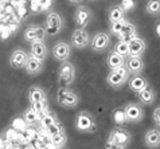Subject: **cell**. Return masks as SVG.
Here are the masks:
<instances>
[{
	"mask_svg": "<svg viewBox=\"0 0 160 149\" xmlns=\"http://www.w3.org/2000/svg\"><path fill=\"white\" fill-rule=\"evenodd\" d=\"M132 142V133L122 126H113L109 132L108 140L105 142V148L110 149H124L128 148Z\"/></svg>",
	"mask_w": 160,
	"mask_h": 149,
	"instance_id": "cell-1",
	"label": "cell"
},
{
	"mask_svg": "<svg viewBox=\"0 0 160 149\" xmlns=\"http://www.w3.org/2000/svg\"><path fill=\"white\" fill-rule=\"evenodd\" d=\"M74 128L79 133H94L97 132V122L96 118L92 113L88 110H81L77 113V116L74 117Z\"/></svg>",
	"mask_w": 160,
	"mask_h": 149,
	"instance_id": "cell-2",
	"label": "cell"
},
{
	"mask_svg": "<svg viewBox=\"0 0 160 149\" xmlns=\"http://www.w3.org/2000/svg\"><path fill=\"white\" fill-rule=\"evenodd\" d=\"M57 101H58L59 106L63 109H75L79 105V95L77 91H74L70 87L61 86L57 93Z\"/></svg>",
	"mask_w": 160,
	"mask_h": 149,
	"instance_id": "cell-3",
	"label": "cell"
},
{
	"mask_svg": "<svg viewBox=\"0 0 160 149\" xmlns=\"http://www.w3.org/2000/svg\"><path fill=\"white\" fill-rule=\"evenodd\" d=\"M131 77V73L128 71L125 66H121L116 70H109V74L106 75V83L113 90H120L128 82Z\"/></svg>",
	"mask_w": 160,
	"mask_h": 149,
	"instance_id": "cell-4",
	"label": "cell"
},
{
	"mask_svg": "<svg viewBox=\"0 0 160 149\" xmlns=\"http://www.w3.org/2000/svg\"><path fill=\"white\" fill-rule=\"evenodd\" d=\"M75 75H77V70L75 66L70 62V60H66V62H62L59 70H58V83L59 86L63 87H70L75 81Z\"/></svg>",
	"mask_w": 160,
	"mask_h": 149,
	"instance_id": "cell-5",
	"label": "cell"
},
{
	"mask_svg": "<svg viewBox=\"0 0 160 149\" xmlns=\"http://www.w3.org/2000/svg\"><path fill=\"white\" fill-rule=\"evenodd\" d=\"M125 113V118L128 124H140L144 120L145 112H144V105L140 102H128L122 108Z\"/></svg>",
	"mask_w": 160,
	"mask_h": 149,
	"instance_id": "cell-6",
	"label": "cell"
},
{
	"mask_svg": "<svg viewBox=\"0 0 160 149\" xmlns=\"http://www.w3.org/2000/svg\"><path fill=\"white\" fill-rule=\"evenodd\" d=\"M90 34L86 28H79L77 27L72 34V38H70V45H72L73 49L77 50H85L90 46Z\"/></svg>",
	"mask_w": 160,
	"mask_h": 149,
	"instance_id": "cell-7",
	"label": "cell"
},
{
	"mask_svg": "<svg viewBox=\"0 0 160 149\" xmlns=\"http://www.w3.org/2000/svg\"><path fill=\"white\" fill-rule=\"evenodd\" d=\"M110 42H112V35L105 31H98L93 35L90 41V47L92 51L94 52H102L109 47Z\"/></svg>",
	"mask_w": 160,
	"mask_h": 149,
	"instance_id": "cell-8",
	"label": "cell"
},
{
	"mask_svg": "<svg viewBox=\"0 0 160 149\" xmlns=\"http://www.w3.org/2000/svg\"><path fill=\"white\" fill-rule=\"evenodd\" d=\"M93 19V12L88 6H83V4H79L77 6L74 11V22L75 26L79 28H86L89 23Z\"/></svg>",
	"mask_w": 160,
	"mask_h": 149,
	"instance_id": "cell-9",
	"label": "cell"
},
{
	"mask_svg": "<svg viewBox=\"0 0 160 149\" xmlns=\"http://www.w3.org/2000/svg\"><path fill=\"white\" fill-rule=\"evenodd\" d=\"M72 45L65 41H59L57 42L54 46H52L51 49V55L52 58L57 59L58 62H66V60L70 59V56H72Z\"/></svg>",
	"mask_w": 160,
	"mask_h": 149,
	"instance_id": "cell-10",
	"label": "cell"
},
{
	"mask_svg": "<svg viewBox=\"0 0 160 149\" xmlns=\"http://www.w3.org/2000/svg\"><path fill=\"white\" fill-rule=\"evenodd\" d=\"M47 36V30L43 26L39 24H30L23 32V38L26 42L32 43L35 41H46Z\"/></svg>",
	"mask_w": 160,
	"mask_h": 149,
	"instance_id": "cell-11",
	"label": "cell"
},
{
	"mask_svg": "<svg viewBox=\"0 0 160 149\" xmlns=\"http://www.w3.org/2000/svg\"><path fill=\"white\" fill-rule=\"evenodd\" d=\"M28 55H30V52H27L24 49H22V47H16L15 50L11 51L10 58H8V63H10V66L12 69H16V70L24 69Z\"/></svg>",
	"mask_w": 160,
	"mask_h": 149,
	"instance_id": "cell-12",
	"label": "cell"
},
{
	"mask_svg": "<svg viewBox=\"0 0 160 149\" xmlns=\"http://www.w3.org/2000/svg\"><path fill=\"white\" fill-rule=\"evenodd\" d=\"M65 26V19L63 16L58 12H50L46 17V30L47 34L50 32L51 35H54L55 32L61 31Z\"/></svg>",
	"mask_w": 160,
	"mask_h": 149,
	"instance_id": "cell-13",
	"label": "cell"
},
{
	"mask_svg": "<svg viewBox=\"0 0 160 149\" xmlns=\"http://www.w3.org/2000/svg\"><path fill=\"white\" fill-rule=\"evenodd\" d=\"M124 66L128 69V71L132 74H143L145 70V62L143 59V56H132L128 55L125 58V63Z\"/></svg>",
	"mask_w": 160,
	"mask_h": 149,
	"instance_id": "cell-14",
	"label": "cell"
},
{
	"mask_svg": "<svg viewBox=\"0 0 160 149\" xmlns=\"http://www.w3.org/2000/svg\"><path fill=\"white\" fill-rule=\"evenodd\" d=\"M30 55H32L34 58H37L42 62H46L47 55H48V49L46 46L44 41H35L30 43Z\"/></svg>",
	"mask_w": 160,
	"mask_h": 149,
	"instance_id": "cell-15",
	"label": "cell"
},
{
	"mask_svg": "<svg viewBox=\"0 0 160 149\" xmlns=\"http://www.w3.org/2000/svg\"><path fill=\"white\" fill-rule=\"evenodd\" d=\"M128 87H129V90L133 91L135 94H137L139 91H141L149 85L148 79H147V77H144L143 74H132L129 77V79H128Z\"/></svg>",
	"mask_w": 160,
	"mask_h": 149,
	"instance_id": "cell-16",
	"label": "cell"
},
{
	"mask_svg": "<svg viewBox=\"0 0 160 149\" xmlns=\"http://www.w3.org/2000/svg\"><path fill=\"white\" fill-rule=\"evenodd\" d=\"M144 144L149 149L160 148V128L155 126L147 130L144 134Z\"/></svg>",
	"mask_w": 160,
	"mask_h": 149,
	"instance_id": "cell-17",
	"label": "cell"
},
{
	"mask_svg": "<svg viewBox=\"0 0 160 149\" xmlns=\"http://www.w3.org/2000/svg\"><path fill=\"white\" fill-rule=\"evenodd\" d=\"M136 97L139 98V102L143 103L144 106H151V105L155 103L156 101V91L151 85H148L147 87H144L141 91L136 94Z\"/></svg>",
	"mask_w": 160,
	"mask_h": 149,
	"instance_id": "cell-18",
	"label": "cell"
},
{
	"mask_svg": "<svg viewBox=\"0 0 160 149\" xmlns=\"http://www.w3.org/2000/svg\"><path fill=\"white\" fill-rule=\"evenodd\" d=\"M128 46H129V55L132 56H143L147 50V42L140 36H136L129 41Z\"/></svg>",
	"mask_w": 160,
	"mask_h": 149,
	"instance_id": "cell-19",
	"label": "cell"
},
{
	"mask_svg": "<svg viewBox=\"0 0 160 149\" xmlns=\"http://www.w3.org/2000/svg\"><path fill=\"white\" fill-rule=\"evenodd\" d=\"M24 70L28 75H38L41 74L43 70H44V62L39 60L37 58H34L32 55H28L27 58V62H26V66Z\"/></svg>",
	"mask_w": 160,
	"mask_h": 149,
	"instance_id": "cell-20",
	"label": "cell"
},
{
	"mask_svg": "<svg viewBox=\"0 0 160 149\" xmlns=\"http://www.w3.org/2000/svg\"><path fill=\"white\" fill-rule=\"evenodd\" d=\"M27 98H28L30 103L39 102V101L47 99V93H46V90L42 89L41 86L32 85V86H30V89L27 91Z\"/></svg>",
	"mask_w": 160,
	"mask_h": 149,
	"instance_id": "cell-21",
	"label": "cell"
},
{
	"mask_svg": "<svg viewBox=\"0 0 160 149\" xmlns=\"http://www.w3.org/2000/svg\"><path fill=\"white\" fill-rule=\"evenodd\" d=\"M137 36V28L136 26L129 20H125V24L121 30V34L118 35V41H124V42H129L133 38Z\"/></svg>",
	"mask_w": 160,
	"mask_h": 149,
	"instance_id": "cell-22",
	"label": "cell"
},
{
	"mask_svg": "<svg viewBox=\"0 0 160 149\" xmlns=\"http://www.w3.org/2000/svg\"><path fill=\"white\" fill-rule=\"evenodd\" d=\"M124 63H125V58L121 56L120 54H117V52L113 50L106 56V66H108L109 70H116L118 67L124 66Z\"/></svg>",
	"mask_w": 160,
	"mask_h": 149,
	"instance_id": "cell-23",
	"label": "cell"
},
{
	"mask_svg": "<svg viewBox=\"0 0 160 149\" xmlns=\"http://www.w3.org/2000/svg\"><path fill=\"white\" fill-rule=\"evenodd\" d=\"M108 20L109 23H113V22H118L124 19V16H125V11H124V8L121 7V4L117 3V4H112L109 8H108Z\"/></svg>",
	"mask_w": 160,
	"mask_h": 149,
	"instance_id": "cell-24",
	"label": "cell"
},
{
	"mask_svg": "<svg viewBox=\"0 0 160 149\" xmlns=\"http://www.w3.org/2000/svg\"><path fill=\"white\" fill-rule=\"evenodd\" d=\"M22 118H23V121L26 122V125L27 126H37V125H39V116L31 106L27 108V109H24V110L22 112Z\"/></svg>",
	"mask_w": 160,
	"mask_h": 149,
	"instance_id": "cell-25",
	"label": "cell"
},
{
	"mask_svg": "<svg viewBox=\"0 0 160 149\" xmlns=\"http://www.w3.org/2000/svg\"><path fill=\"white\" fill-rule=\"evenodd\" d=\"M57 122H59V118L57 116V113L51 112V110H47L46 113H43V114L39 116V125L44 129L57 124Z\"/></svg>",
	"mask_w": 160,
	"mask_h": 149,
	"instance_id": "cell-26",
	"label": "cell"
},
{
	"mask_svg": "<svg viewBox=\"0 0 160 149\" xmlns=\"http://www.w3.org/2000/svg\"><path fill=\"white\" fill-rule=\"evenodd\" d=\"M50 137V145L54 148H63L68 142V134L66 130H61V132L48 136Z\"/></svg>",
	"mask_w": 160,
	"mask_h": 149,
	"instance_id": "cell-27",
	"label": "cell"
},
{
	"mask_svg": "<svg viewBox=\"0 0 160 149\" xmlns=\"http://www.w3.org/2000/svg\"><path fill=\"white\" fill-rule=\"evenodd\" d=\"M145 14L149 16H160V0H147Z\"/></svg>",
	"mask_w": 160,
	"mask_h": 149,
	"instance_id": "cell-28",
	"label": "cell"
},
{
	"mask_svg": "<svg viewBox=\"0 0 160 149\" xmlns=\"http://www.w3.org/2000/svg\"><path fill=\"white\" fill-rule=\"evenodd\" d=\"M30 106L38 113V116H41V114H43V113H46L47 110H50V103H48V99H44V101H39V102L30 103Z\"/></svg>",
	"mask_w": 160,
	"mask_h": 149,
	"instance_id": "cell-29",
	"label": "cell"
},
{
	"mask_svg": "<svg viewBox=\"0 0 160 149\" xmlns=\"http://www.w3.org/2000/svg\"><path fill=\"white\" fill-rule=\"evenodd\" d=\"M124 24H125V17L118 22H113V23H109V34L113 35V36H117L121 34V30L124 27Z\"/></svg>",
	"mask_w": 160,
	"mask_h": 149,
	"instance_id": "cell-30",
	"label": "cell"
},
{
	"mask_svg": "<svg viewBox=\"0 0 160 149\" xmlns=\"http://www.w3.org/2000/svg\"><path fill=\"white\" fill-rule=\"evenodd\" d=\"M113 51H116L117 54H120L124 58H127L129 55V46H128V42H124V41H118L116 45L113 47Z\"/></svg>",
	"mask_w": 160,
	"mask_h": 149,
	"instance_id": "cell-31",
	"label": "cell"
},
{
	"mask_svg": "<svg viewBox=\"0 0 160 149\" xmlns=\"http://www.w3.org/2000/svg\"><path fill=\"white\" fill-rule=\"evenodd\" d=\"M113 118H114V121L117 122V125L125 124V122H127V118H125V113H124V109L120 108L118 110L114 112V113H113Z\"/></svg>",
	"mask_w": 160,
	"mask_h": 149,
	"instance_id": "cell-32",
	"label": "cell"
},
{
	"mask_svg": "<svg viewBox=\"0 0 160 149\" xmlns=\"http://www.w3.org/2000/svg\"><path fill=\"white\" fill-rule=\"evenodd\" d=\"M46 130H47V134L51 136V134H55V133L61 132V130H65V128H63V125H62L61 121H59V122H57V124H54V125H51V126H48V128H46Z\"/></svg>",
	"mask_w": 160,
	"mask_h": 149,
	"instance_id": "cell-33",
	"label": "cell"
},
{
	"mask_svg": "<svg viewBox=\"0 0 160 149\" xmlns=\"http://www.w3.org/2000/svg\"><path fill=\"white\" fill-rule=\"evenodd\" d=\"M152 120H153L155 126L160 128V106L155 108V110H153V113H152Z\"/></svg>",
	"mask_w": 160,
	"mask_h": 149,
	"instance_id": "cell-34",
	"label": "cell"
},
{
	"mask_svg": "<svg viewBox=\"0 0 160 149\" xmlns=\"http://www.w3.org/2000/svg\"><path fill=\"white\" fill-rule=\"evenodd\" d=\"M7 137L4 133H0V148H6L7 147Z\"/></svg>",
	"mask_w": 160,
	"mask_h": 149,
	"instance_id": "cell-35",
	"label": "cell"
},
{
	"mask_svg": "<svg viewBox=\"0 0 160 149\" xmlns=\"http://www.w3.org/2000/svg\"><path fill=\"white\" fill-rule=\"evenodd\" d=\"M68 3L74 4V6H79V4L82 3V0H68Z\"/></svg>",
	"mask_w": 160,
	"mask_h": 149,
	"instance_id": "cell-36",
	"label": "cell"
},
{
	"mask_svg": "<svg viewBox=\"0 0 160 149\" xmlns=\"http://www.w3.org/2000/svg\"><path fill=\"white\" fill-rule=\"evenodd\" d=\"M155 30H156V34H158L159 36H160V20H159L158 23H156V27H155Z\"/></svg>",
	"mask_w": 160,
	"mask_h": 149,
	"instance_id": "cell-37",
	"label": "cell"
},
{
	"mask_svg": "<svg viewBox=\"0 0 160 149\" xmlns=\"http://www.w3.org/2000/svg\"><path fill=\"white\" fill-rule=\"evenodd\" d=\"M89 2H96V0H89Z\"/></svg>",
	"mask_w": 160,
	"mask_h": 149,
	"instance_id": "cell-38",
	"label": "cell"
}]
</instances>
